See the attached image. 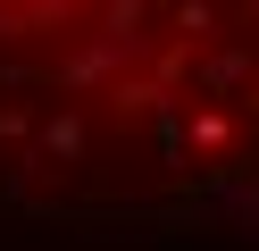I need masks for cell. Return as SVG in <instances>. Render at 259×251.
<instances>
[{
	"label": "cell",
	"mask_w": 259,
	"mask_h": 251,
	"mask_svg": "<svg viewBox=\"0 0 259 251\" xmlns=\"http://www.w3.org/2000/svg\"><path fill=\"white\" fill-rule=\"evenodd\" d=\"M0 201L75 226L259 201V0H0Z\"/></svg>",
	"instance_id": "cell-1"
}]
</instances>
